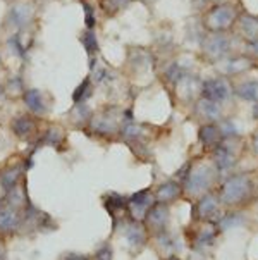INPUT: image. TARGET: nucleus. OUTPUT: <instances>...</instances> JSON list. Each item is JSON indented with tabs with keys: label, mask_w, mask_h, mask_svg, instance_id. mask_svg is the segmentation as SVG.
<instances>
[{
	"label": "nucleus",
	"mask_w": 258,
	"mask_h": 260,
	"mask_svg": "<svg viewBox=\"0 0 258 260\" xmlns=\"http://www.w3.org/2000/svg\"><path fill=\"white\" fill-rule=\"evenodd\" d=\"M248 191H250V179L243 174H238L222 184L220 197L226 204H236V202H241Z\"/></svg>",
	"instance_id": "1"
},
{
	"label": "nucleus",
	"mask_w": 258,
	"mask_h": 260,
	"mask_svg": "<svg viewBox=\"0 0 258 260\" xmlns=\"http://www.w3.org/2000/svg\"><path fill=\"white\" fill-rule=\"evenodd\" d=\"M203 95L205 99L213 100V102H224L231 95V86L224 78L207 79L203 83Z\"/></svg>",
	"instance_id": "2"
},
{
	"label": "nucleus",
	"mask_w": 258,
	"mask_h": 260,
	"mask_svg": "<svg viewBox=\"0 0 258 260\" xmlns=\"http://www.w3.org/2000/svg\"><path fill=\"white\" fill-rule=\"evenodd\" d=\"M152 202H154V198H152L148 189L134 193V195L129 198V212L133 214L134 219H143L146 215L148 209L152 207Z\"/></svg>",
	"instance_id": "3"
},
{
	"label": "nucleus",
	"mask_w": 258,
	"mask_h": 260,
	"mask_svg": "<svg viewBox=\"0 0 258 260\" xmlns=\"http://www.w3.org/2000/svg\"><path fill=\"white\" fill-rule=\"evenodd\" d=\"M234 19V11L229 6H218L208 14V24L212 29H224Z\"/></svg>",
	"instance_id": "4"
},
{
	"label": "nucleus",
	"mask_w": 258,
	"mask_h": 260,
	"mask_svg": "<svg viewBox=\"0 0 258 260\" xmlns=\"http://www.w3.org/2000/svg\"><path fill=\"white\" fill-rule=\"evenodd\" d=\"M33 7L31 6H26V4H17L11 9V12H9L7 16V21L11 26H14V28H21V26L28 24L29 21L33 19Z\"/></svg>",
	"instance_id": "5"
},
{
	"label": "nucleus",
	"mask_w": 258,
	"mask_h": 260,
	"mask_svg": "<svg viewBox=\"0 0 258 260\" xmlns=\"http://www.w3.org/2000/svg\"><path fill=\"white\" fill-rule=\"evenodd\" d=\"M212 181V173H210L208 167H200V169L193 171L188 178V191L191 193H198L205 189Z\"/></svg>",
	"instance_id": "6"
},
{
	"label": "nucleus",
	"mask_w": 258,
	"mask_h": 260,
	"mask_svg": "<svg viewBox=\"0 0 258 260\" xmlns=\"http://www.w3.org/2000/svg\"><path fill=\"white\" fill-rule=\"evenodd\" d=\"M227 50H229V40H227L224 35H213V37H210L207 40V43H205V52H207L210 57H213V59L222 57Z\"/></svg>",
	"instance_id": "7"
},
{
	"label": "nucleus",
	"mask_w": 258,
	"mask_h": 260,
	"mask_svg": "<svg viewBox=\"0 0 258 260\" xmlns=\"http://www.w3.org/2000/svg\"><path fill=\"white\" fill-rule=\"evenodd\" d=\"M146 219L154 228H157V229L164 228L165 222H167V219H169V209L165 207V204H160L159 202V204H155L154 207L148 209Z\"/></svg>",
	"instance_id": "8"
},
{
	"label": "nucleus",
	"mask_w": 258,
	"mask_h": 260,
	"mask_svg": "<svg viewBox=\"0 0 258 260\" xmlns=\"http://www.w3.org/2000/svg\"><path fill=\"white\" fill-rule=\"evenodd\" d=\"M21 174H23V167L21 166L6 167V169L0 173V184H2V188L6 189V191H11L12 188H16Z\"/></svg>",
	"instance_id": "9"
},
{
	"label": "nucleus",
	"mask_w": 258,
	"mask_h": 260,
	"mask_svg": "<svg viewBox=\"0 0 258 260\" xmlns=\"http://www.w3.org/2000/svg\"><path fill=\"white\" fill-rule=\"evenodd\" d=\"M24 104L34 114H43L47 111V104L43 100V93L40 90H28L24 93Z\"/></svg>",
	"instance_id": "10"
},
{
	"label": "nucleus",
	"mask_w": 258,
	"mask_h": 260,
	"mask_svg": "<svg viewBox=\"0 0 258 260\" xmlns=\"http://www.w3.org/2000/svg\"><path fill=\"white\" fill-rule=\"evenodd\" d=\"M21 215L16 210H0V233H9L19 228Z\"/></svg>",
	"instance_id": "11"
},
{
	"label": "nucleus",
	"mask_w": 258,
	"mask_h": 260,
	"mask_svg": "<svg viewBox=\"0 0 258 260\" xmlns=\"http://www.w3.org/2000/svg\"><path fill=\"white\" fill-rule=\"evenodd\" d=\"M12 131L19 136V138H26L34 131V121L28 116H19L12 121Z\"/></svg>",
	"instance_id": "12"
},
{
	"label": "nucleus",
	"mask_w": 258,
	"mask_h": 260,
	"mask_svg": "<svg viewBox=\"0 0 258 260\" xmlns=\"http://www.w3.org/2000/svg\"><path fill=\"white\" fill-rule=\"evenodd\" d=\"M126 238H128L131 246H141L143 243H145V240H146L145 229H143L136 222L129 224V226L126 228Z\"/></svg>",
	"instance_id": "13"
},
{
	"label": "nucleus",
	"mask_w": 258,
	"mask_h": 260,
	"mask_svg": "<svg viewBox=\"0 0 258 260\" xmlns=\"http://www.w3.org/2000/svg\"><path fill=\"white\" fill-rule=\"evenodd\" d=\"M198 112L202 114L203 117L210 119V121H215V119L220 117V105L213 100L203 99L202 102L198 104Z\"/></svg>",
	"instance_id": "14"
},
{
	"label": "nucleus",
	"mask_w": 258,
	"mask_h": 260,
	"mask_svg": "<svg viewBox=\"0 0 258 260\" xmlns=\"http://www.w3.org/2000/svg\"><path fill=\"white\" fill-rule=\"evenodd\" d=\"M177 195H179V184L174 181H169V183H164L159 188V191H157V200H159L160 204H165V202H172Z\"/></svg>",
	"instance_id": "15"
},
{
	"label": "nucleus",
	"mask_w": 258,
	"mask_h": 260,
	"mask_svg": "<svg viewBox=\"0 0 258 260\" xmlns=\"http://www.w3.org/2000/svg\"><path fill=\"white\" fill-rule=\"evenodd\" d=\"M236 93H238L244 100H251L256 102L258 100V81H244L243 85H239L236 88Z\"/></svg>",
	"instance_id": "16"
},
{
	"label": "nucleus",
	"mask_w": 258,
	"mask_h": 260,
	"mask_svg": "<svg viewBox=\"0 0 258 260\" xmlns=\"http://www.w3.org/2000/svg\"><path fill=\"white\" fill-rule=\"evenodd\" d=\"M213 158H215L218 169H222V171H224V169H229V167L234 164L233 153H231V152H229V148H226V147H217V148H215V152H213Z\"/></svg>",
	"instance_id": "17"
},
{
	"label": "nucleus",
	"mask_w": 258,
	"mask_h": 260,
	"mask_svg": "<svg viewBox=\"0 0 258 260\" xmlns=\"http://www.w3.org/2000/svg\"><path fill=\"white\" fill-rule=\"evenodd\" d=\"M217 210V200H215V197H212V195H207V197H203L202 200L198 202V214H200V217H208V215H212L213 212Z\"/></svg>",
	"instance_id": "18"
},
{
	"label": "nucleus",
	"mask_w": 258,
	"mask_h": 260,
	"mask_svg": "<svg viewBox=\"0 0 258 260\" xmlns=\"http://www.w3.org/2000/svg\"><path fill=\"white\" fill-rule=\"evenodd\" d=\"M218 138H220V131L217 129L215 126H203L202 131H200V140H202L203 145H215L218 142Z\"/></svg>",
	"instance_id": "19"
},
{
	"label": "nucleus",
	"mask_w": 258,
	"mask_h": 260,
	"mask_svg": "<svg viewBox=\"0 0 258 260\" xmlns=\"http://www.w3.org/2000/svg\"><path fill=\"white\" fill-rule=\"evenodd\" d=\"M93 127L100 133H114L117 129V124L114 121V117H108V116H100L93 121Z\"/></svg>",
	"instance_id": "20"
},
{
	"label": "nucleus",
	"mask_w": 258,
	"mask_h": 260,
	"mask_svg": "<svg viewBox=\"0 0 258 260\" xmlns=\"http://www.w3.org/2000/svg\"><path fill=\"white\" fill-rule=\"evenodd\" d=\"M241 29L248 38H251V40L258 38V19L244 16L241 19Z\"/></svg>",
	"instance_id": "21"
},
{
	"label": "nucleus",
	"mask_w": 258,
	"mask_h": 260,
	"mask_svg": "<svg viewBox=\"0 0 258 260\" xmlns=\"http://www.w3.org/2000/svg\"><path fill=\"white\" fill-rule=\"evenodd\" d=\"M81 42H83V45H85L86 52H88V55H90V57L93 55V54H97V52H98V42H97V37H95V33L91 31V29H88V31L83 33Z\"/></svg>",
	"instance_id": "22"
},
{
	"label": "nucleus",
	"mask_w": 258,
	"mask_h": 260,
	"mask_svg": "<svg viewBox=\"0 0 258 260\" xmlns=\"http://www.w3.org/2000/svg\"><path fill=\"white\" fill-rule=\"evenodd\" d=\"M62 140H64V133H62V129L60 127H50L49 131H47V135H45V138H43V142L45 143H49V145H60L62 143Z\"/></svg>",
	"instance_id": "23"
},
{
	"label": "nucleus",
	"mask_w": 258,
	"mask_h": 260,
	"mask_svg": "<svg viewBox=\"0 0 258 260\" xmlns=\"http://www.w3.org/2000/svg\"><path fill=\"white\" fill-rule=\"evenodd\" d=\"M88 93H90V79L86 78L85 81L81 83L80 86H78V90L74 91V95H72V100L74 102H85V99L88 96Z\"/></svg>",
	"instance_id": "24"
},
{
	"label": "nucleus",
	"mask_w": 258,
	"mask_h": 260,
	"mask_svg": "<svg viewBox=\"0 0 258 260\" xmlns=\"http://www.w3.org/2000/svg\"><path fill=\"white\" fill-rule=\"evenodd\" d=\"M90 107L86 105L85 102H80V104H76V107H74V111H72V117L76 119V121H86V119L90 117Z\"/></svg>",
	"instance_id": "25"
},
{
	"label": "nucleus",
	"mask_w": 258,
	"mask_h": 260,
	"mask_svg": "<svg viewBox=\"0 0 258 260\" xmlns=\"http://www.w3.org/2000/svg\"><path fill=\"white\" fill-rule=\"evenodd\" d=\"M131 2V0H103V9L107 12H116L119 11V9L126 7L128 4Z\"/></svg>",
	"instance_id": "26"
},
{
	"label": "nucleus",
	"mask_w": 258,
	"mask_h": 260,
	"mask_svg": "<svg viewBox=\"0 0 258 260\" xmlns=\"http://www.w3.org/2000/svg\"><path fill=\"white\" fill-rule=\"evenodd\" d=\"M243 222V219L239 217V215H236V214H229L227 217H224L220 221V226L222 229H229V228H234V226H238V224H241Z\"/></svg>",
	"instance_id": "27"
},
{
	"label": "nucleus",
	"mask_w": 258,
	"mask_h": 260,
	"mask_svg": "<svg viewBox=\"0 0 258 260\" xmlns=\"http://www.w3.org/2000/svg\"><path fill=\"white\" fill-rule=\"evenodd\" d=\"M122 135H124L126 138H138V136L141 135V127L138 124H128L122 129Z\"/></svg>",
	"instance_id": "28"
},
{
	"label": "nucleus",
	"mask_w": 258,
	"mask_h": 260,
	"mask_svg": "<svg viewBox=\"0 0 258 260\" xmlns=\"http://www.w3.org/2000/svg\"><path fill=\"white\" fill-rule=\"evenodd\" d=\"M83 9H85V21H86V28L91 29L95 26V16H93V9H91V6H88V4H85L83 6Z\"/></svg>",
	"instance_id": "29"
},
{
	"label": "nucleus",
	"mask_w": 258,
	"mask_h": 260,
	"mask_svg": "<svg viewBox=\"0 0 258 260\" xmlns=\"http://www.w3.org/2000/svg\"><path fill=\"white\" fill-rule=\"evenodd\" d=\"M97 260H112V248L108 245H103L97 252Z\"/></svg>",
	"instance_id": "30"
},
{
	"label": "nucleus",
	"mask_w": 258,
	"mask_h": 260,
	"mask_svg": "<svg viewBox=\"0 0 258 260\" xmlns=\"http://www.w3.org/2000/svg\"><path fill=\"white\" fill-rule=\"evenodd\" d=\"M220 135H224V136H233V135H236V127H234L233 122H231V121L222 122V126H220Z\"/></svg>",
	"instance_id": "31"
},
{
	"label": "nucleus",
	"mask_w": 258,
	"mask_h": 260,
	"mask_svg": "<svg viewBox=\"0 0 258 260\" xmlns=\"http://www.w3.org/2000/svg\"><path fill=\"white\" fill-rule=\"evenodd\" d=\"M165 74H167V78L170 79V81H176L177 78H181V76H179V74H181V69H179L177 64H172L167 69V73H165Z\"/></svg>",
	"instance_id": "32"
},
{
	"label": "nucleus",
	"mask_w": 258,
	"mask_h": 260,
	"mask_svg": "<svg viewBox=\"0 0 258 260\" xmlns=\"http://www.w3.org/2000/svg\"><path fill=\"white\" fill-rule=\"evenodd\" d=\"M107 76H108V73H107V69H103V68H98L97 71H95V79H97V83L103 81Z\"/></svg>",
	"instance_id": "33"
},
{
	"label": "nucleus",
	"mask_w": 258,
	"mask_h": 260,
	"mask_svg": "<svg viewBox=\"0 0 258 260\" xmlns=\"http://www.w3.org/2000/svg\"><path fill=\"white\" fill-rule=\"evenodd\" d=\"M213 240V233L212 231H203V235L198 238V241H200V245H205L207 241H212Z\"/></svg>",
	"instance_id": "34"
},
{
	"label": "nucleus",
	"mask_w": 258,
	"mask_h": 260,
	"mask_svg": "<svg viewBox=\"0 0 258 260\" xmlns=\"http://www.w3.org/2000/svg\"><path fill=\"white\" fill-rule=\"evenodd\" d=\"M64 260H88V258L83 257V255H78V253H71V255H67V257H64Z\"/></svg>",
	"instance_id": "35"
},
{
	"label": "nucleus",
	"mask_w": 258,
	"mask_h": 260,
	"mask_svg": "<svg viewBox=\"0 0 258 260\" xmlns=\"http://www.w3.org/2000/svg\"><path fill=\"white\" fill-rule=\"evenodd\" d=\"M253 145H255V150L258 152V133L255 135V140H253Z\"/></svg>",
	"instance_id": "36"
},
{
	"label": "nucleus",
	"mask_w": 258,
	"mask_h": 260,
	"mask_svg": "<svg viewBox=\"0 0 258 260\" xmlns=\"http://www.w3.org/2000/svg\"><path fill=\"white\" fill-rule=\"evenodd\" d=\"M251 47H253V50H255L256 54H258V40H256V42H253V45H251Z\"/></svg>",
	"instance_id": "37"
},
{
	"label": "nucleus",
	"mask_w": 258,
	"mask_h": 260,
	"mask_svg": "<svg viewBox=\"0 0 258 260\" xmlns=\"http://www.w3.org/2000/svg\"><path fill=\"white\" fill-rule=\"evenodd\" d=\"M4 253H6V252H4V248L0 246V260H4Z\"/></svg>",
	"instance_id": "38"
},
{
	"label": "nucleus",
	"mask_w": 258,
	"mask_h": 260,
	"mask_svg": "<svg viewBox=\"0 0 258 260\" xmlns=\"http://www.w3.org/2000/svg\"><path fill=\"white\" fill-rule=\"evenodd\" d=\"M167 260H179V258H177V257H169Z\"/></svg>",
	"instance_id": "39"
}]
</instances>
